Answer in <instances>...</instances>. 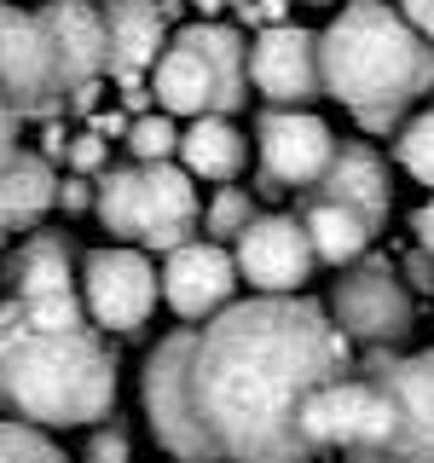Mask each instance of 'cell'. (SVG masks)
<instances>
[{
    "instance_id": "obj_13",
    "label": "cell",
    "mask_w": 434,
    "mask_h": 463,
    "mask_svg": "<svg viewBox=\"0 0 434 463\" xmlns=\"http://www.w3.org/2000/svg\"><path fill=\"white\" fill-rule=\"evenodd\" d=\"M238 284H243L238 260L214 238H185V243H174L168 260H163V301L180 318L221 313L226 301H238Z\"/></svg>"
},
{
    "instance_id": "obj_25",
    "label": "cell",
    "mask_w": 434,
    "mask_h": 463,
    "mask_svg": "<svg viewBox=\"0 0 434 463\" xmlns=\"http://www.w3.org/2000/svg\"><path fill=\"white\" fill-rule=\"evenodd\" d=\"M0 463H70V458L47 440V429L0 417Z\"/></svg>"
},
{
    "instance_id": "obj_11",
    "label": "cell",
    "mask_w": 434,
    "mask_h": 463,
    "mask_svg": "<svg viewBox=\"0 0 434 463\" xmlns=\"http://www.w3.org/2000/svg\"><path fill=\"white\" fill-rule=\"evenodd\" d=\"M231 260H238V279L260 296H296L318 267L301 214H255L231 243Z\"/></svg>"
},
{
    "instance_id": "obj_33",
    "label": "cell",
    "mask_w": 434,
    "mask_h": 463,
    "mask_svg": "<svg viewBox=\"0 0 434 463\" xmlns=\"http://www.w3.org/2000/svg\"><path fill=\"white\" fill-rule=\"evenodd\" d=\"M411 232H417V250L434 255V197L423 203V209H411Z\"/></svg>"
},
{
    "instance_id": "obj_26",
    "label": "cell",
    "mask_w": 434,
    "mask_h": 463,
    "mask_svg": "<svg viewBox=\"0 0 434 463\" xmlns=\"http://www.w3.org/2000/svg\"><path fill=\"white\" fill-rule=\"evenodd\" d=\"M81 463H134V434H127V423L116 411L99 417V423H87Z\"/></svg>"
},
{
    "instance_id": "obj_7",
    "label": "cell",
    "mask_w": 434,
    "mask_h": 463,
    "mask_svg": "<svg viewBox=\"0 0 434 463\" xmlns=\"http://www.w3.org/2000/svg\"><path fill=\"white\" fill-rule=\"evenodd\" d=\"M330 318L359 347H400L417 325L411 289H405L400 267H388L382 255H359L354 267H342V279L330 284Z\"/></svg>"
},
{
    "instance_id": "obj_24",
    "label": "cell",
    "mask_w": 434,
    "mask_h": 463,
    "mask_svg": "<svg viewBox=\"0 0 434 463\" xmlns=\"http://www.w3.org/2000/svg\"><path fill=\"white\" fill-rule=\"evenodd\" d=\"M394 156H400V168L411 174L417 185H429V192H434V110L411 116V122H400Z\"/></svg>"
},
{
    "instance_id": "obj_20",
    "label": "cell",
    "mask_w": 434,
    "mask_h": 463,
    "mask_svg": "<svg viewBox=\"0 0 434 463\" xmlns=\"http://www.w3.org/2000/svg\"><path fill=\"white\" fill-rule=\"evenodd\" d=\"M180 168L192 174V180H214V185H226V180H238L243 163H250V139L231 128V116H192V128H180Z\"/></svg>"
},
{
    "instance_id": "obj_36",
    "label": "cell",
    "mask_w": 434,
    "mask_h": 463,
    "mask_svg": "<svg viewBox=\"0 0 434 463\" xmlns=\"http://www.w3.org/2000/svg\"><path fill=\"white\" fill-rule=\"evenodd\" d=\"M168 463H180V458H168Z\"/></svg>"
},
{
    "instance_id": "obj_32",
    "label": "cell",
    "mask_w": 434,
    "mask_h": 463,
    "mask_svg": "<svg viewBox=\"0 0 434 463\" xmlns=\"http://www.w3.org/2000/svg\"><path fill=\"white\" fill-rule=\"evenodd\" d=\"M400 12H405V24L434 47V0H400Z\"/></svg>"
},
{
    "instance_id": "obj_30",
    "label": "cell",
    "mask_w": 434,
    "mask_h": 463,
    "mask_svg": "<svg viewBox=\"0 0 434 463\" xmlns=\"http://www.w3.org/2000/svg\"><path fill=\"white\" fill-rule=\"evenodd\" d=\"M58 203H64V214L93 209V185H87V174H70V180H58Z\"/></svg>"
},
{
    "instance_id": "obj_10",
    "label": "cell",
    "mask_w": 434,
    "mask_h": 463,
    "mask_svg": "<svg viewBox=\"0 0 434 463\" xmlns=\"http://www.w3.org/2000/svg\"><path fill=\"white\" fill-rule=\"evenodd\" d=\"M0 99L18 116H52L70 99L41 12L12 6V0H0Z\"/></svg>"
},
{
    "instance_id": "obj_22",
    "label": "cell",
    "mask_w": 434,
    "mask_h": 463,
    "mask_svg": "<svg viewBox=\"0 0 434 463\" xmlns=\"http://www.w3.org/2000/svg\"><path fill=\"white\" fill-rule=\"evenodd\" d=\"M255 214H260V209H255L250 185H231V180H226L221 192L209 197V209H203V232H209L214 243H238V232L250 226Z\"/></svg>"
},
{
    "instance_id": "obj_29",
    "label": "cell",
    "mask_w": 434,
    "mask_h": 463,
    "mask_svg": "<svg viewBox=\"0 0 434 463\" xmlns=\"http://www.w3.org/2000/svg\"><path fill=\"white\" fill-rule=\"evenodd\" d=\"M24 330H29V313H24V301H18V296H6V301H0V354H6V347L18 342Z\"/></svg>"
},
{
    "instance_id": "obj_1",
    "label": "cell",
    "mask_w": 434,
    "mask_h": 463,
    "mask_svg": "<svg viewBox=\"0 0 434 463\" xmlns=\"http://www.w3.org/2000/svg\"><path fill=\"white\" fill-rule=\"evenodd\" d=\"M354 371V347L318 301L255 296L185 318L145 354L139 411L180 463H318L301 411L330 376Z\"/></svg>"
},
{
    "instance_id": "obj_12",
    "label": "cell",
    "mask_w": 434,
    "mask_h": 463,
    "mask_svg": "<svg viewBox=\"0 0 434 463\" xmlns=\"http://www.w3.org/2000/svg\"><path fill=\"white\" fill-rule=\"evenodd\" d=\"M250 81L267 105H313V99H325L318 35L296 24H267L250 41Z\"/></svg>"
},
{
    "instance_id": "obj_35",
    "label": "cell",
    "mask_w": 434,
    "mask_h": 463,
    "mask_svg": "<svg viewBox=\"0 0 434 463\" xmlns=\"http://www.w3.org/2000/svg\"><path fill=\"white\" fill-rule=\"evenodd\" d=\"M307 6H336V0H307Z\"/></svg>"
},
{
    "instance_id": "obj_31",
    "label": "cell",
    "mask_w": 434,
    "mask_h": 463,
    "mask_svg": "<svg viewBox=\"0 0 434 463\" xmlns=\"http://www.w3.org/2000/svg\"><path fill=\"white\" fill-rule=\"evenodd\" d=\"M18 122H24V116L12 110L6 99H0V168H6L12 156H18Z\"/></svg>"
},
{
    "instance_id": "obj_27",
    "label": "cell",
    "mask_w": 434,
    "mask_h": 463,
    "mask_svg": "<svg viewBox=\"0 0 434 463\" xmlns=\"http://www.w3.org/2000/svg\"><path fill=\"white\" fill-rule=\"evenodd\" d=\"M64 163L76 168V174H99V168L110 163V145H105V134H99V128L76 134V139H70V151H64Z\"/></svg>"
},
{
    "instance_id": "obj_8",
    "label": "cell",
    "mask_w": 434,
    "mask_h": 463,
    "mask_svg": "<svg viewBox=\"0 0 434 463\" xmlns=\"http://www.w3.org/2000/svg\"><path fill=\"white\" fill-rule=\"evenodd\" d=\"M163 296V272L151 267V250L139 243H105V250L81 255V301L87 318L110 336H139L145 318L156 313Z\"/></svg>"
},
{
    "instance_id": "obj_21",
    "label": "cell",
    "mask_w": 434,
    "mask_h": 463,
    "mask_svg": "<svg viewBox=\"0 0 434 463\" xmlns=\"http://www.w3.org/2000/svg\"><path fill=\"white\" fill-rule=\"evenodd\" d=\"M24 313H29V330H76V325H93L87 318V301H81V284H64V289H35V296H18Z\"/></svg>"
},
{
    "instance_id": "obj_4",
    "label": "cell",
    "mask_w": 434,
    "mask_h": 463,
    "mask_svg": "<svg viewBox=\"0 0 434 463\" xmlns=\"http://www.w3.org/2000/svg\"><path fill=\"white\" fill-rule=\"evenodd\" d=\"M151 99L168 116H231L250 99V47L231 24H185L151 64Z\"/></svg>"
},
{
    "instance_id": "obj_9",
    "label": "cell",
    "mask_w": 434,
    "mask_h": 463,
    "mask_svg": "<svg viewBox=\"0 0 434 463\" xmlns=\"http://www.w3.org/2000/svg\"><path fill=\"white\" fill-rule=\"evenodd\" d=\"M255 156H260V192L301 197L325 180L330 156H336V134L307 105H267L255 116Z\"/></svg>"
},
{
    "instance_id": "obj_34",
    "label": "cell",
    "mask_w": 434,
    "mask_h": 463,
    "mask_svg": "<svg viewBox=\"0 0 434 463\" xmlns=\"http://www.w3.org/2000/svg\"><path fill=\"white\" fill-rule=\"evenodd\" d=\"M185 6H192V12H203V18H214V12H221L226 0H185Z\"/></svg>"
},
{
    "instance_id": "obj_16",
    "label": "cell",
    "mask_w": 434,
    "mask_h": 463,
    "mask_svg": "<svg viewBox=\"0 0 434 463\" xmlns=\"http://www.w3.org/2000/svg\"><path fill=\"white\" fill-rule=\"evenodd\" d=\"M105 35H110V64L127 81H139L156 64V52L168 47V12L163 0H105Z\"/></svg>"
},
{
    "instance_id": "obj_14",
    "label": "cell",
    "mask_w": 434,
    "mask_h": 463,
    "mask_svg": "<svg viewBox=\"0 0 434 463\" xmlns=\"http://www.w3.org/2000/svg\"><path fill=\"white\" fill-rule=\"evenodd\" d=\"M35 12H41V24H47L58 76H64L70 93L105 76V64H110V35H105V12H99L93 0H47V6H35Z\"/></svg>"
},
{
    "instance_id": "obj_15",
    "label": "cell",
    "mask_w": 434,
    "mask_h": 463,
    "mask_svg": "<svg viewBox=\"0 0 434 463\" xmlns=\"http://www.w3.org/2000/svg\"><path fill=\"white\" fill-rule=\"evenodd\" d=\"M301 226H307V238H313L318 267H336V272L354 267L359 255H371L376 232H382L376 214L354 209V203H342V197H325V192L301 197Z\"/></svg>"
},
{
    "instance_id": "obj_3",
    "label": "cell",
    "mask_w": 434,
    "mask_h": 463,
    "mask_svg": "<svg viewBox=\"0 0 434 463\" xmlns=\"http://www.w3.org/2000/svg\"><path fill=\"white\" fill-rule=\"evenodd\" d=\"M0 411L35 429H87L116 411V347L99 325L24 330L0 354Z\"/></svg>"
},
{
    "instance_id": "obj_28",
    "label": "cell",
    "mask_w": 434,
    "mask_h": 463,
    "mask_svg": "<svg viewBox=\"0 0 434 463\" xmlns=\"http://www.w3.org/2000/svg\"><path fill=\"white\" fill-rule=\"evenodd\" d=\"M400 279H405V289H417V296H434V255L429 250H411V255H405V267H400Z\"/></svg>"
},
{
    "instance_id": "obj_18",
    "label": "cell",
    "mask_w": 434,
    "mask_h": 463,
    "mask_svg": "<svg viewBox=\"0 0 434 463\" xmlns=\"http://www.w3.org/2000/svg\"><path fill=\"white\" fill-rule=\"evenodd\" d=\"M313 192L342 197V203H354V209L376 214V221H388V209H394V185H388L382 156H376L371 145H359V139H336V156H330L325 180H318ZM301 197H307V192H301Z\"/></svg>"
},
{
    "instance_id": "obj_6",
    "label": "cell",
    "mask_w": 434,
    "mask_h": 463,
    "mask_svg": "<svg viewBox=\"0 0 434 463\" xmlns=\"http://www.w3.org/2000/svg\"><path fill=\"white\" fill-rule=\"evenodd\" d=\"M354 371L382 383L394 423L376 452H354L347 463H434V347L405 359L394 347H365Z\"/></svg>"
},
{
    "instance_id": "obj_5",
    "label": "cell",
    "mask_w": 434,
    "mask_h": 463,
    "mask_svg": "<svg viewBox=\"0 0 434 463\" xmlns=\"http://www.w3.org/2000/svg\"><path fill=\"white\" fill-rule=\"evenodd\" d=\"M93 214L105 221L116 243L168 255L197 232V185L180 163H122L99 168L93 180Z\"/></svg>"
},
{
    "instance_id": "obj_23",
    "label": "cell",
    "mask_w": 434,
    "mask_h": 463,
    "mask_svg": "<svg viewBox=\"0 0 434 463\" xmlns=\"http://www.w3.org/2000/svg\"><path fill=\"white\" fill-rule=\"evenodd\" d=\"M127 151H134V163H168V156L180 151V128H174V116L163 105L139 110L134 122H127Z\"/></svg>"
},
{
    "instance_id": "obj_19",
    "label": "cell",
    "mask_w": 434,
    "mask_h": 463,
    "mask_svg": "<svg viewBox=\"0 0 434 463\" xmlns=\"http://www.w3.org/2000/svg\"><path fill=\"white\" fill-rule=\"evenodd\" d=\"M0 284H6L12 296H35V289L81 284L76 243H70L64 232H29L18 250H6V260H0Z\"/></svg>"
},
{
    "instance_id": "obj_2",
    "label": "cell",
    "mask_w": 434,
    "mask_h": 463,
    "mask_svg": "<svg viewBox=\"0 0 434 463\" xmlns=\"http://www.w3.org/2000/svg\"><path fill=\"white\" fill-rule=\"evenodd\" d=\"M318 76L365 134H394L405 110L434 87V47L388 0H347L318 29Z\"/></svg>"
},
{
    "instance_id": "obj_17",
    "label": "cell",
    "mask_w": 434,
    "mask_h": 463,
    "mask_svg": "<svg viewBox=\"0 0 434 463\" xmlns=\"http://www.w3.org/2000/svg\"><path fill=\"white\" fill-rule=\"evenodd\" d=\"M58 203V174H52V156L41 151H24L0 168V243H12L18 232H35V221Z\"/></svg>"
}]
</instances>
